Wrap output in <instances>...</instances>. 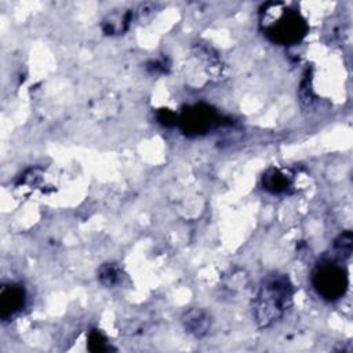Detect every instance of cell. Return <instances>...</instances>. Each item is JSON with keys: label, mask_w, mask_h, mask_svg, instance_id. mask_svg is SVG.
I'll return each mask as SVG.
<instances>
[{"label": "cell", "mask_w": 353, "mask_h": 353, "mask_svg": "<svg viewBox=\"0 0 353 353\" xmlns=\"http://www.w3.org/2000/svg\"><path fill=\"white\" fill-rule=\"evenodd\" d=\"M262 186L272 194H285L292 189V176L281 168L270 167L262 175Z\"/></svg>", "instance_id": "cell-7"}, {"label": "cell", "mask_w": 353, "mask_h": 353, "mask_svg": "<svg viewBox=\"0 0 353 353\" xmlns=\"http://www.w3.org/2000/svg\"><path fill=\"white\" fill-rule=\"evenodd\" d=\"M87 347L88 350L94 353H102V352H109L112 347L108 343L106 336L98 331V330H91L87 338Z\"/></svg>", "instance_id": "cell-11"}, {"label": "cell", "mask_w": 353, "mask_h": 353, "mask_svg": "<svg viewBox=\"0 0 353 353\" xmlns=\"http://www.w3.org/2000/svg\"><path fill=\"white\" fill-rule=\"evenodd\" d=\"M295 288L284 273L266 274L254 299V317L259 328H269L280 321L294 303Z\"/></svg>", "instance_id": "cell-1"}, {"label": "cell", "mask_w": 353, "mask_h": 353, "mask_svg": "<svg viewBox=\"0 0 353 353\" xmlns=\"http://www.w3.org/2000/svg\"><path fill=\"white\" fill-rule=\"evenodd\" d=\"M26 290L22 284L8 283L0 290V319L8 321L26 306Z\"/></svg>", "instance_id": "cell-5"}, {"label": "cell", "mask_w": 353, "mask_h": 353, "mask_svg": "<svg viewBox=\"0 0 353 353\" xmlns=\"http://www.w3.org/2000/svg\"><path fill=\"white\" fill-rule=\"evenodd\" d=\"M352 250H353V236L350 230H346L335 239L332 245V256L345 262L346 259L350 258Z\"/></svg>", "instance_id": "cell-10"}, {"label": "cell", "mask_w": 353, "mask_h": 353, "mask_svg": "<svg viewBox=\"0 0 353 353\" xmlns=\"http://www.w3.org/2000/svg\"><path fill=\"white\" fill-rule=\"evenodd\" d=\"M157 121L164 127H174L178 125V114L170 109H160L156 114Z\"/></svg>", "instance_id": "cell-12"}, {"label": "cell", "mask_w": 353, "mask_h": 353, "mask_svg": "<svg viewBox=\"0 0 353 353\" xmlns=\"http://www.w3.org/2000/svg\"><path fill=\"white\" fill-rule=\"evenodd\" d=\"M168 61L164 59V58H160V59H154L152 62L148 63V69L152 72V73H167L168 70Z\"/></svg>", "instance_id": "cell-13"}, {"label": "cell", "mask_w": 353, "mask_h": 353, "mask_svg": "<svg viewBox=\"0 0 353 353\" xmlns=\"http://www.w3.org/2000/svg\"><path fill=\"white\" fill-rule=\"evenodd\" d=\"M124 277H125V274H124L123 269L117 263H113V262L103 263L98 269V281L106 288L119 287L123 283Z\"/></svg>", "instance_id": "cell-9"}, {"label": "cell", "mask_w": 353, "mask_h": 353, "mask_svg": "<svg viewBox=\"0 0 353 353\" xmlns=\"http://www.w3.org/2000/svg\"><path fill=\"white\" fill-rule=\"evenodd\" d=\"M259 22L263 34L279 46L298 44L309 30L302 14L283 3L263 4Z\"/></svg>", "instance_id": "cell-2"}, {"label": "cell", "mask_w": 353, "mask_h": 353, "mask_svg": "<svg viewBox=\"0 0 353 353\" xmlns=\"http://www.w3.org/2000/svg\"><path fill=\"white\" fill-rule=\"evenodd\" d=\"M181 323L188 334L194 338H204L210 332L212 321L208 312L200 307H192L182 314Z\"/></svg>", "instance_id": "cell-6"}, {"label": "cell", "mask_w": 353, "mask_h": 353, "mask_svg": "<svg viewBox=\"0 0 353 353\" xmlns=\"http://www.w3.org/2000/svg\"><path fill=\"white\" fill-rule=\"evenodd\" d=\"M312 285L317 295L328 302L341 299L349 285L347 270L343 261L332 255L319 261L312 272Z\"/></svg>", "instance_id": "cell-3"}, {"label": "cell", "mask_w": 353, "mask_h": 353, "mask_svg": "<svg viewBox=\"0 0 353 353\" xmlns=\"http://www.w3.org/2000/svg\"><path fill=\"white\" fill-rule=\"evenodd\" d=\"M134 19L132 10H116L109 12L102 21V30L106 34H121L128 30Z\"/></svg>", "instance_id": "cell-8"}, {"label": "cell", "mask_w": 353, "mask_h": 353, "mask_svg": "<svg viewBox=\"0 0 353 353\" xmlns=\"http://www.w3.org/2000/svg\"><path fill=\"white\" fill-rule=\"evenodd\" d=\"M230 124L229 119H225L214 106L208 103H194L186 106L178 116V125L186 137H201Z\"/></svg>", "instance_id": "cell-4"}]
</instances>
